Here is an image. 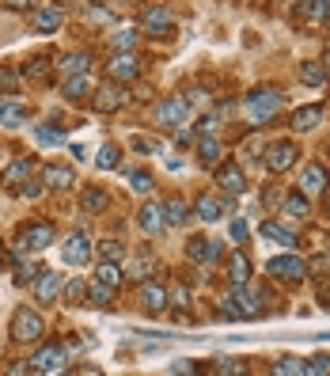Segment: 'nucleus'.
Wrapping results in <instances>:
<instances>
[{"label": "nucleus", "instance_id": "obj_1", "mask_svg": "<svg viewBox=\"0 0 330 376\" xmlns=\"http://www.w3.org/2000/svg\"><path fill=\"white\" fill-rule=\"evenodd\" d=\"M281 107H285V95L273 92V87H255V92H247V99H243V114L255 122V126L273 122L281 114Z\"/></svg>", "mask_w": 330, "mask_h": 376}, {"label": "nucleus", "instance_id": "obj_2", "mask_svg": "<svg viewBox=\"0 0 330 376\" xmlns=\"http://www.w3.org/2000/svg\"><path fill=\"white\" fill-rule=\"evenodd\" d=\"M228 301L236 304V312L243 316V319H258V316H266V293H262L258 285H236Z\"/></svg>", "mask_w": 330, "mask_h": 376}, {"label": "nucleus", "instance_id": "obj_3", "mask_svg": "<svg viewBox=\"0 0 330 376\" xmlns=\"http://www.w3.org/2000/svg\"><path fill=\"white\" fill-rule=\"evenodd\" d=\"M92 255H95V243L84 228H76L72 236L61 243V259L69 262V267H84V262H92Z\"/></svg>", "mask_w": 330, "mask_h": 376}, {"label": "nucleus", "instance_id": "obj_4", "mask_svg": "<svg viewBox=\"0 0 330 376\" xmlns=\"http://www.w3.org/2000/svg\"><path fill=\"white\" fill-rule=\"evenodd\" d=\"M42 331H46V323H42L38 312H31V308H19L16 319H12V338L19 342V346H27V342H38Z\"/></svg>", "mask_w": 330, "mask_h": 376}, {"label": "nucleus", "instance_id": "obj_5", "mask_svg": "<svg viewBox=\"0 0 330 376\" xmlns=\"http://www.w3.org/2000/svg\"><path fill=\"white\" fill-rule=\"evenodd\" d=\"M141 31L152 38H167L171 31H175V16H171V8H163V4H152L141 12Z\"/></svg>", "mask_w": 330, "mask_h": 376}, {"label": "nucleus", "instance_id": "obj_6", "mask_svg": "<svg viewBox=\"0 0 330 376\" xmlns=\"http://www.w3.org/2000/svg\"><path fill=\"white\" fill-rule=\"evenodd\" d=\"M27 365H31V372H61L65 365H69V350H65L61 342H46Z\"/></svg>", "mask_w": 330, "mask_h": 376}, {"label": "nucleus", "instance_id": "obj_7", "mask_svg": "<svg viewBox=\"0 0 330 376\" xmlns=\"http://www.w3.org/2000/svg\"><path fill=\"white\" fill-rule=\"evenodd\" d=\"M266 274L270 278H281V281H304L307 278V262L300 255H277L266 262Z\"/></svg>", "mask_w": 330, "mask_h": 376}, {"label": "nucleus", "instance_id": "obj_8", "mask_svg": "<svg viewBox=\"0 0 330 376\" xmlns=\"http://www.w3.org/2000/svg\"><path fill=\"white\" fill-rule=\"evenodd\" d=\"M190 103H186L182 95H175V99H163V103L156 107V122L160 126H167V129H182L186 126V118H190Z\"/></svg>", "mask_w": 330, "mask_h": 376}, {"label": "nucleus", "instance_id": "obj_9", "mask_svg": "<svg viewBox=\"0 0 330 376\" xmlns=\"http://www.w3.org/2000/svg\"><path fill=\"white\" fill-rule=\"evenodd\" d=\"M296 160H300V149H296L292 141H273V145L266 149V168H270L273 175L296 168Z\"/></svg>", "mask_w": 330, "mask_h": 376}, {"label": "nucleus", "instance_id": "obj_10", "mask_svg": "<svg viewBox=\"0 0 330 376\" xmlns=\"http://www.w3.org/2000/svg\"><path fill=\"white\" fill-rule=\"evenodd\" d=\"M53 243V225L50 220H35V225H23L19 228V247L23 251H42Z\"/></svg>", "mask_w": 330, "mask_h": 376}, {"label": "nucleus", "instance_id": "obj_11", "mask_svg": "<svg viewBox=\"0 0 330 376\" xmlns=\"http://www.w3.org/2000/svg\"><path fill=\"white\" fill-rule=\"evenodd\" d=\"M137 72H141V58H137V53H114V58L106 61L110 84H126V80H133Z\"/></svg>", "mask_w": 330, "mask_h": 376}, {"label": "nucleus", "instance_id": "obj_12", "mask_svg": "<svg viewBox=\"0 0 330 376\" xmlns=\"http://www.w3.org/2000/svg\"><path fill=\"white\" fill-rule=\"evenodd\" d=\"M35 168H38V160H35V156H19V160H12V168L0 175V183H4L8 190H19V186H27V183H31Z\"/></svg>", "mask_w": 330, "mask_h": 376}, {"label": "nucleus", "instance_id": "obj_13", "mask_svg": "<svg viewBox=\"0 0 330 376\" xmlns=\"http://www.w3.org/2000/svg\"><path fill=\"white\" fill-rule=\"evenodd\" d=\"M126 103H129V92L122 84H106V87L95 92V110L99 114H114V110H122Z\"/></svg>", "mask_w": 330, "mask_h": 376}, {"label": "nucleus", "instance_id": "obj_14", "mask_svg": "<svg viewBox=\"0 0 330 376\" xmlns=\"http://www.w3.org/2000/svg\"><path fill=\"white\" fill-rule=\"evenodd\" d=\"M186 259L197 262V267H213V262H220V243L205 240V236H194L186 243Z\"/></svg>", "mask_w": 330, "mask_h": 376}, {"label": "nucleus", "instance_id": "obj_15", "mask_svg": "<svg viewBox=\"0 0 330 376\" xmlns=\"http://www.w3.org/2000/svg\"><path fill=\"white\" fill-rule=\"evenodd\" d=\"M326 190V168L323 163H307V168L300 171V194L304 198H319Z\"/></svg>", "mask_w": 330, "mask_h": 376}, {"label": "nucleus", "instance_id": "obj_16", "mask_svg": "<svg viewBox=\"0 0 330 376\" xmlns=\"http://www.w3.org/2000/svg\"><path fill=\"white\" fill-rule=\"evenodd\" d=\"M31 289H35V301H38V304H53V301H57V289H61V274L42 270Z\"/></svg>", "mask_w": 330, "mask_h": 376}, {"label": "nucleus", "instance_id": "obj_17", "mask_svg": "<svg viewBox=\"0 0 330 376\" xmlns=\"http://www.w3.org/2000/svg\"><path fill=\"white\" fill-rule=\"evenodd\" d=\"M160 209H163V225H167V228H182L186 217H190V202H186L182 194H171Z\"/></svg>", "mask_w": 330, "mask_h": 376}, {"label": "nucleus", "instance_id": "obj_18", "mask_svg": "<svg viewBox=\"0 0 330 376\" xmlns=\"http://www.w3.org/2000/svg\"><path fill=\"white\" fill-rule=\"evenodd\" d=\"M137 225H141L145 236H160V232L167 228V225H163V209L156 202H145V205L137 209Z\"/></svg>", "mask_w": 330, "mask_h": 376}, {"label": "nucleus", "instance_id": "obj_19", "mask_svg": "<svg viewBox=\"0 0 330 376\" xmlns=\"http://www.w3.org/2000/svg\"><path fill=\"white\" fill-rule=\"evenodd\" d=\"M76 179H72V168H65V163H46L42 168V186L46 190H69Z\"/></svg>", "mask_w": 330, "mask_h": 376}, {"label": "nucleus", "instance_id": "obj_20", "mask_svg": "<svg viewBox=\"0 0 330 376\" xmlns=\"http://www.w3.org/2000/svg\"><path fill=\"white\" fill-rule=\"evenodd\" d=\"M216 183L224 186L228 194H243V190H247V175H243V168H239V163H220Z\"/></svg>", "mask_w": 330, "mask_h": 376}, {"label": "nucleus", "instance_id": "obj_21", "mask_svg": "<svg viewBox=\"0 0 330 376\" xmlns=\"http://www.w3.org/2000/svg\"><path fill=\"white\" fill-rule=\"evenodd\" d=\"M92 53H65V58L57 61V72L65 76V80H69V76H87L92 72Z\"/></svg>", "mask_w": 330, "mask_h": 376}, {"label": "nucleus", "instance_id": "obj_22", "mask_svg": "<svg viewBox=\"0 0 330 376\" xmlns=\"http://www.w3.org/2000/svg\"><path fill=\"white\" fill-rule=\"evenodd\" d=\"M141 308H145V312H163V308H167V289H163L160 281H145L141 285Z\"/></svg>", "mask_w": 330, "mask_h": 376}, {"label": "nucleus", "instance_id": "obj_23", "mask_svg": "<svg viewBox=\"0 0 330 376\" xmlns=\"http://www.w3.org/2000/svg\"><path fill=\"white\" fill-rule=\"evenodd\" d=\"M31 23H35L42 35H53V31H61V23H65V8H35Z\"/></svg>", "mask_w": 330, "mask_h": 376}, {"label": "nucleus", "instance_id": "obj_24", "mask_svg": "<svg viewBox=\"0 0 330 376\" xmlns=\"http://www.w3.org/2000/svg\"><path fill=\"white\" fill-rule=\"evenodd\" d=\"M319 122H323V107H319V103L292 110V129H296V134H307V129H315Z\"/></svg>", "mask_w": 330, "mask_h": 376}, {"label": "nucleus", "instance_id": "obj_25", "mask_svg": "<svg viewBox=\"0 0 330 376\" xmlns=\"http://www.w3.org/2000/svg\"><path fill=\"white\" fill-rule=\"evenodd\" d=\"M220 156H224V145H220V137H202V141H197V160H202V168L213 171L216 163H220Z\"/></svg>", "mask_w": 330, "mask_h": 376}, {"label": "nucleus", "instance_id": "obj_26", "mask_svg": "<svg viewBox=\"0 0 330 376\" xmlns=\"http://www.w3.org/2000/svg\"><path fill=\"white\" fill-rule=\"evenodd\" d=\"M224 209H228V202H220V198H213V194H202V198H197V217L209 220V225L224 217Z\"/></svg>", "mask_w": 330, "mask_h": 376}, {"label": "nucleus", "instance_id": "obj_27", "mask_svg": "<svg viewBox=\"0 0 330 376\" xmlns=\"http://www.w3.org/2000/svg\"><path fill=\"white\" fill-rule=\"evenodd\" d=\"M152 270H156V259H152L148 251H141V255H133V262H129V270H126V274H129L133 281H141V285H145Z\"/></svg>", "mask_w": 330, "mask_h": 376}, {"label": "nucleus", "instance_id": "obj_28", "mask_svg": "<svg viewBox=\"0 0 330 376\" xmlns=\"http://www.w3.org/2000/svg\"><path fill=\"white\" fill-rule=\"evenodd\" d=\"M247 278H251V259L239 251V255L228 259V281H232V285H247Z\"/></svg>", "mask_w": 330, "mask_h": 376}, {"label": "nucleus", "instance_id": "obj_29", "mask_svg": "<svg viewBox=\"0 0 330 376\" xmlns=\"http://www.w3.org/2000/svg\"><path fill=\"white\" fill-rule=\"evenodd\" d=\"M61 95H65V99H84V95H92V72H87V76H69V80L61 84Z\"/></svg>", "mask_w": 330, "mask_h": 376}, {"label": "nucleus", "instance_id": "obj_30", "mask_svg": "<svg viewBox=\"0 0 330 376\" xmlns=\"http://www.w3.org/2000/svg\"><path fill=\"white\" fill-rule=\"evenodd\" d=\"M95 255L103 262H114V267H118V262L126 259V243L122 240H103V243H95Z\"/></svg>", "mask_w": 330, "mask_h": 376}, {"label": "nucleus", "instance_id": "obj_31", "mask_svg": "<svg viewBox=\"0 0 330 376\" xmlns=\"http://www.w3.org/2000/svg\"><path fill=\"white\" fill-rule=\"evenodd\" d=\"M95 278H99V285H106V289H118V285L126 281V274H122V267H114V262H99Z\"/></svg>", "mask_w": 330, "mask_h": 376}, {"label": "nucleus", "instance_id": "obj_32", "mask_svg": "<svg viewBox=\"0 0 330 376\" xmlns=\"http://www.w3.org/2000/svg\"><path fill=\"white\" fill-rule=\"evenodd\" d=\"M262 236H266L270 243H281V247H296V243H300L292 232H285L277 220H266V225H262Z\"/></svg>", "mask_w": 330, "mask_h": 376}, {"label": "nucleus", "instance_id": "obj_33", "mask_svg": "<svg viewBox=\"0 0 330 376\" xmlns=\"http://www.w3.org/2000/svg\"><path fill=\"white\" fill-rule=\"evenodd\" d=\"M300 80H304L307 87H323V84H326V65L304 61V65H300Z\"/></svg>", "mask_w": 330, "mask_h": 376}, {"label": "nucleus", "instance_id": "obj_34", "mask_svg": "<svg viewBox=\"0 0 330 376\" xmlns=\"http://www.w3.org/2000/svg\"><path fill=\"white\" fill-rule=\"evenodd\" d=\"M167 304H171L175 316H186V312H190V289H186V285H171V289H167Z\"/></svg>", "mask_w": 330, "mask_h": 376}, {"label": "nucleus", "instance_id": "obj_35", "mask_svg": "<svg viewBox=\"0 0 330 376\" xmlns=\"http://www.w3.org/2000/svg\"><path fill=\"white\" fill-rule=\"evenodd\" d=\"M80 205L87 209V213H103V209H106V190H99V186H87L84 198H80Z\"/></svg>", "mask_w": 330, "mask_h": 376}, {"label": "nucleus", "instance_id": "obj_36", "mask_svg": "<svg viewBox=\"0 0 330 376\" xmlns=\"http://www.w3.org/2000/svg\"><path fill=\"white\" fill-rule=\"evenodd\" d=\"M270 376H304V361L300 358H281V361H273Z\"/></svg>", "mask_w": 330, "mask_h": 376}, {"label": "nucleus", "instance_id": "obj_37", "mask_svg": "<svg viewBox=\"0 0 330 376\" xmlns=\"http://www.w3.org/2000/svg\"><path fill=\"white\" fill-rule=\"evenodd\" d=\"M281 205H285V213H289V217H307V213H312V202H307L304 194H289Z\"/></svg>", "mask_w": 330, "mask_h": 376}, {"label": "nucleus", "instance_id": "obj_38", "mask_svg": "<svg viewBox=\"0 0 330 376\" xmlns=\"http://www.w3.org/2000/svg\"><path fill=\"white\" fill-rule=\"evenodd\" d=\"M0 122H8V126L23 122V107H19L16 99H4V95H0Z\"/></svg>", "mask_w": 330, "mask_h": 376}, {"label": "nucleus", "instance_id": "obj_39", "mask_svg": "<svg viewBox=\"0 0 330 376\" xmlns=\"http://www.w3.org/2000/svg\"><path fill=\"white\" fill-rule=\"evenodd\" d=\"M50 72H53V61H50V58H31V61L23 65V76H27V80H31V76L38 80V76H50Z\"/></svg>", "mask_w": 330, "mask_h": 376}, {"label": "nucleus", "instance_id": "obj_40", "mask_svg": "<svg viewBox=\"0 0 330 376\" xmlns=\"http://www.w3.org/2000/svg\"><path fill=\"white\" fill-rule=\"evenodd\" d=\"M129 186H133L137 194H152V175L145 168H133L129 171Z\"/></svg>", "mask_w": 330, "mask_h": 376}, {"label": "nucleus", "instance_id": "obj_41", "mask_svg": "<svg viewBox=\"0 0 330 376\" xmlns=\"http://www.w3.org/2000/svg\"><path fill=\"white\" fill-rule=\"evenodd\" d=\"M87 301L99 304V308H106L110 301H114V289H106V285H87Z\"/></svg>", "mask_w": 330, "mask_h": 376}, {"label": "nucleus", "instance_id": "obj_42", "mask_svg": "<svg viewBox=\"0 0 330 376\" xmlns=\"http://www.w3.org/2000/svg\"><path fill=\"white\" fill-rule=\"evenodd\" d=\"M12 262H16V281H19V285L31 281V278H38V274H42V270L35 267V262H27V259H12Z\"/></svg>", "mask_w": 330, "mask_h": 376}, {"label": "nucleus", "instance_id": "obj_43", "mask_svg": "<svg viewBox=\"0 0 330 376\" xmlns=\"http://www.w3.org/2000/svg\"><path fill=\"white\" fill-rule=\"evenodd\" d=\"M216 376H247V365H243V361L220 358V361H216Z\"/></svg>", "mask_w": 330, "mask_h": 376}, {"label": "nucleus", "instance_id": "obj_44", "mask_svg": "<svg viewBox=\"0 0 330 376\" xmlns=\"http://www.w3.org/2000/svg\"><path fill=\"white\" fill-rule=\"evenodd\" d=\"M95 163H99L103 171L118 168V149H114V145H103V149H99V156H95Z\"/></svg>", "mask_w": 330, "mask_h": 376}, {"label": "nucleus", "instance_id": "obj_45", "mask_svg": "<svg viewBox=\"0 0 330 376\" xmlns=\"http://www.w3.org/2000/svg\"><path fill=\"white\" fill-rule=\"evenodd\" d=\"M228 236H232L236 243H247V240H251V225H247L243 217H236V220H232V228H228Z\"/></svg>", "mask_w": 330, "mask_h": 376}, {"label": "nucleus", "instance_id": "obj_46", "mask_svg": "<svg viewBox=\"0 0 330 376\" xmlns=\"http://www.w3.org/2000/svg\"><path fill=\"white\" fill-rule=\"evenodd\" d=\"M65 301H87V285L80 281V278H76V281H69V285H65Z\"/></svg>", "mask_w": 330, "mask_h": 376}, {"label": "nucleus", "instance_id": "obj_47", "mask_svg": "<svg viewBox=\"0 0 330 376\" xmlns=\"http://www.w3.org/2000/svg\"><path fill=\"white\" fill-rule=\"evenodd\" d=\"M304 376H330V358H315L304 365Z\"/></svg>", "mask_w": 330, "mask_h": 376}, {"label": "nucleus", "instance_id": "obj_48", "mask_svg": "<svg viewBox=\"0 0 330 376\" xmlns=\"http://www.w3.org/2000/svg\"><path fill=\"white\" fill-rule=\"evenodd\" d=\"M0 92H19V76L12 69H0Z\"/></svg>", "mask_w": 330, "mask_h": 376}, {"label": "nucleus", "instance_id": "obj_49", "mask_svg": "<svg viewBox=\"0 0 330 376\" xmlns=\"http://www.w3.org/2000/svg\"><path fill=\"white\" fill-rule=\"evenodd\" d=\"M38 141H42V145H61V129H53V126H38Z\"/></svg>", "mask_w": 330, "mask_h": 376}, {"label": "nucleus", "instance_id": "obj_50", "mask_svg": "<svg viewBox=\"0 0 330 376\" xmlns=\"http://www.w3.org/2000/svg\"><path fill=\"white\" fill-rule=\"evenodd\" d=\"M87 19H95V23H110V8H103V4H87Z\"/></svg>", "mask_w": 330, "mask_h": 376}, {"label": "nucleus", "instance_id": "obj_51", "mask_svg": "<svg viewBox=\"0 0 330 376\" xmlns=\"http://www.w3.org/2000/svg\"><path fill=\"white\" fill-rule=\"evenodd\" d=\"M171 372H175V376H197V365H194V361H175Z\"/></svg>", "mask_w": 330, "mask_h": 376}, {"label": "nucleus", "instance_id": "obj_52", "mask_svg": "<svg viewBox=\"0 0 330 376\" xmlns=\"http://www.w3.org/2000/svg\"><path fill=\"white\" fill-rule=\"evenodd\" d=\"M42 190H46V186H42V183H27V186H19L16 194H19V198H27V202H31V198H38Z\"/></svg>", "mask_w": 330, "mask_h": 376}, {"label": "nucleus", "instance_id": "obj_53", "mask_svg": "<svg viewBox=\"0 0 330 376\" xmlns=\"http://www.w3.org/2000/svg\"><path fill=\"white\" fill-rule=\"evenodd\" d=\"M175 145H179V149H186V145H194V129H175Z\"/></svg>", "mask_w": 330, "mask_h": 376}, {"label": "nucleus", "instance_id": "obj_54", "mask_svg": "<svg viewBox=\"0 0 330 376\" xmlns=\"http://www.w3.org/2000/svg\"><path fill=\"white\" fill-rule=\"evenodd\" d=\"M8 376H31V365L27 361H16L12 369H8Z\"/></svg>", "mask_w": 330, "mask_h": 376}]
</instances>
